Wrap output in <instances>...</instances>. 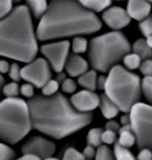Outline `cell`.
Listing matches in <instances>:
<instances>
[{"label":"cell","mask_w":152,"mask_h":160,"mask_svg":"<svg viewBox=\"0 0 152 160\" xmlns=\"http://www.w3.org/2000/svg\"><path fill=\"white\" fill-rule=\"evenodd\" d=\"M27 103L32 129L55 139H62L80 131L93 120L91 112H78L60 92L51 96L34 95Z\"/></svg>","instance_id":"obj_1"},{"label":"cell","mask_w":152,"mask_h":160,"mask_svg":"<svg viewBox=\"0 0 152 160\" xmlns=\"http://www.w3.org/2000/svg\"><path fill=\"white\" fill-rule=\"evenodd\" d=\"M101 27L99 18L80 1L53 0L40 18L36 35L39 41H47L91 34Z\"/></svg>","instance_id":"obj_2"},{"label":"cell","mask_w":152,"mask_h":160,"mask_svg":"<svg viewBox=\"0 0 152 160\" xmlns=\"http://www.w3.org/2000/svg\"><path fill=\"white\" fill-rule=\"evenodd\" d=\"M38 49L30 11L26 5L15 7L0 19V56L30 63L36 58Z\"/></svg>","instance_id":"obj_3"},{"label":"cell","mask_w":152,"mask_h":160,"mask_svg":"<svg viewBox=\"0 0 152 160\" xmlns=\"http://www.w3.org/2000/svg\"><path fill=\"white\" fill-rule=\"evenodd\" d=\"M131 51V46L123 32L113 31L90 40L89 60L95 71L108 73Z\"/></svg>","instance_id":"obj_4"},{"label":"cell","mask_w":152,"mask_h":160,"mask_svg":"<svg viewBox=\"0 0 152 160\" xmlns=\"http://www.w3.org/2000/svg\"><path fill=\"white\" fill-rule=\"evenodd\" d=\"M105 94L115 102L119 111L130 113L131 108L141 98L140 78L123 66H115L107 77Z\"/></svg>","instance_id":"obj_5"},{"label":"cell","mask_w":152,"mask_h":160,"mask_svg":"<svg viewBox=\"0 0 152 160\" xmlns=\"http://www.w3.org/2000/svg\"><path fill=\"white\" fill-rule=\"evenodd\" d=\"M32 129L29 106L22 98H6L0 102V139L14 145Z\"/></svg>","instance_id":"obj_6"},{"label":"cell","mask_w":152,"mask_h":160,"mask_svg":"<svg viewBox=\"0 0 152 160\" xmlns=\"http://www.w3.org/2000/svg\"><path fill=\"white\" fill-rule=\"evenodd\" d=\"M129 114L138 148H148L152 151V105L138 102Z\"/></svg>","instance_id":"obj_7"},{"label":"cell","mask_w":152,"mask_h":160,"mask_svg":"<svg viewBox=\"0 0 152 160\" xmlns=\"http://www.w3.org/2000/svg\"><path fill=\"white\" fill-rule=\"evenodd\" d=\"M22 79L37 88H42L52 78L50 65L43 58L33 59L21 68Z\"/></svg>","instance_id":"obj_8"},{"label":"cell","mask_w":152,"mask_h":160,"mask_svg":"<svg viewBox=\"0 0 152 160\" xmlns=\"http://www.w3.org/2000/svg\"><path fill=\"white\" fill-rule=\"evenodd\" d=\"M40 52L47 58V61L54 69V71L63 72L66 59L69 56L70 42L60 41L42 45L40 47Z\"/></svg>","instance_id":"obj_9"},{"label":"cell","mask_w":152,"mask_h":160,"mask_svg":"<svg viewBox=\"0 0 152 160\" xmlns=\"http://www.w3.org/2000/svg\"><path fill=\"white\" fill-rule=\"evenodd\" d=\"M56 151V144L49 139L33 136L28 138L22 146V153L23 155L34 156L40 160L51 158Z\"/></svg>","instance_id":"obj_10"},{"label":"cell","mask_w":152,"mask_h":160,"mask_svg":"<svg viewBox=\"0 0 152 160\" xmlns=\"http://www.w3.org/2000/svg\"><path fill=\"white\" fill-rule=\"evenodd\" d=\"M102 20L109 28L114 31H119L130 23L131 17L125 9L116 6H111L103 12Z\"/></svg>","instance_id":"obj_11"},{"label":"cell","mask_w":152,"mask_h":160,"mask_svg":"<svg viewBox=\"0 0 152 160\" xmlns=\"http://www.w3.org/2000/svg\"><path fill=\"white\" fill-rule=\"evenodd\" d=\"M70 102L81 112H90L99 104V95L93 91L81 90L72 95Z\"/></svg>","instance_id":"obj_12"},{"label":"cell","mask_w":152,"mask_h":160,"mask_svg":"<svg viewBox=\"0 0 152 160\" xmlns=\"http://www.w3.org/2000/svg\"><path fill=\"white\" fill-rule=\"evenodd\" d=\"M65 68L70 77L79 78L80 76L87 72L89 69V63L80 55L72 53L66 59Z\"/></svg>","instance_id":"obj_13"},{"label":"cell","mask_w":152,"mask_h":160,"mask_svg":"<svg viewBox=\"0 0 152 160\" xmlns=\"http://www.w3.org/2000/svg\"><path fill=\"white\" fill-rule=\"evenodd\" d=\"M151 11V5L149 1L143 0H130L127 3L126 12L131 17L137 21H142L148 17Z\"/></svg>","instance_id":"obj_14"},{"label":"cell","mask_w":152,"mask_h":160,"mask_svg":"<svg viewBox=\"0 0 152 160\" xmlns=\"http://www.w3.org/2000/svg\"><path fill=\"white\" fill-rule=\"evenodd\" d=\"M99 107L100 108L102 115L108 120H111V119L117 116L120 112L118 107L115 104V102L112 100H110L105 93L99 96Z\"/></svg>","instance_id":"obj_15"},{"label":"cell","mask_w":152,"mask_h":160,"mask_svg":"<svg viewBox=\"0 0 152 160\" xmlns=\"http://www.w3.org/2000/svg\"><path fill=\"white\" fill-rule=\"evenodd\" d=\"M118 133H119V138L116 142L120 146L129 148L136 143V138L132 132L131 124L121 127Z\"/></svg>","instance_id":"obj_16"},{"label":"cell","mask_w":152,"mask_h":160,"mask_svg":"<svg viewBox=\"0 0 152 160\" xmlns=\"http://www.w3.org/2000/svg\"><path fill=\"white\" fill-rule=\"evenodd\" d=\"M97 71H95L94 69L88 70L87 72L78 78V84L81 87L85 88V90L94 92L97 89Z\"/></svg>","instance_id":"obj_17"},{"label":"cell","mask_w":152,"mask_h":160,"mask_svg":"<svg viewBox=\"0 0 152 160\" xmlns=\"http://www.w3.org/2000/svg\"><path fill=\"white\" fill-rule=\"evenodd\" d=\"M131 50L133 53L138 55L141 60L152 59V50L147 45L145 39H138L132 45Z\"/></svg>","instance_id":"obj_18"},{"label":"cell","mask_w":152,"mask_h":160,"mask_svg":"<svg viewBox=\"0 0 152 160\" xmlns=\"http://www.w3.org/2000/svg\"><path fill=\"white\" fill-rule=\"evenodd\" d=\"M80 3L86 9L93 13L104 12L112 5V2L109 0H82Z\"/></svg>","instance_id":"obj_19"},{"label":"cell","mask_w":152,"mask_h":160,"mask_svg":"<svg viewBox=\"0 0 152 160\" xmlns=\"http://www.w3.org/2000/svg\"><path fill=\"white\" fill-rule=\"evenodd\" d=\"M27 7L29 8L30 11L32 12L33 15L36 18H41L46 13L48 9V4L45 0H30L27 1Z\"/></svg>","instance_id":"obj_20"},{"label":"cell","mask_w":152,"mask_h":160,"mask_svg":"<svg viewBox=\"0 0 152 160\" xmlns=\"http://www.w3.org/2000/svg\"><path fill=\"white\" fill-rule=\"evenodd\" d=\"M102 133L103 130L101 128H93L90 129L87 135V144L93 148H99L102 143Z\"/></svg>","instance_id":"obj_21"},{"label":"cell","mask_w":152,"mask_h":160,"mask_svg":"<svg viewBox=\"0 0 152 160\" xmlns=\"http://www.w3.org/2000/svg\"><path fill=\"white\" fill-rule=\"evenodd\" d=\"M114 155L116 160H137L129 148H123L117 142H116L114 146Z\"/></svg>","instance_id":"obj_22"},{"label":"cell","mask_w":152,"mask_h":160,"mask_svg":"<svg viewBox=\"0 0 152 160\" xmlns=\"http://www.w3.org/2000/svg\"><path fill=\"white\" fill-rule=\"evenodd\" d=\"M95 160H116L114 152L108 146L101 145L96 150Z\"/></svg>","instance_id":"obj_23"},{"label":"cell","mask_w":152,"mask_h":160,"mask_svg":"<svg viewBox=\"0 0 152 160\" xmlns=\"http://www.w3.org/2000/svg\"><path fill=\"white\" fill-rule=\"evenodd\" d=\"M123 65L125 66V68L128 70H133V69H137L140 68V63H141V59L140 57L132 53H129L127 54L124 58H123Z\"/></svg>","instance_id":"obj_24"},{"label":"cell","mask_w":152,"mask_h":160,"mask_svg":"<svg viewBox=\"0 0 152 160\" xmlns=\"http://www.w3.org/2000/svg\"><path fill=\"white\" fill-rule=\"evenodd\" d=\"M88 49V41L81 36H76L73 38L72 42V50L74 54L84 53Z\"/></svg>","instance_id":"obj_25"},{"label":"cell","mask_w":152,"mask_h":160,"mask_svg":"<svg viewBox=\"0 0 152 160\" xmlns=\"http://www.w3.org/2000/svg\"><path fill=\"white\" fill-rule=\"evenodd\" d=\"M3 94L7 96V98H15L20 94V87L17 83L11 82L6 84L2 88Z\"/></svg>","instance_id":"obj_26"},{"label":"cell","mask_w":152,"mask_h":160,"mask_svg":"<svg viewBox=\"0 0 152 160\" xmlns=\"http://www.w3.org/2000/svg\"><path fill=\"white\" fill-rule=\"evenodd\" d=\"M141 93L147 101L152 104V77H144L141 81Z\"/></svg>","instance_id":"obj_27"},{"label":"cell","mask_w":152,"mask_h":160,"mask_svg":"<svg viewBox=\"0 0 152 160\" xmlns=\"http://www.w3.org/2000/svg\"><path fill=\"white\" fill-rule=\"evenodd\" d=\"M139 29L141 32L144 37H149L152 35V15L146 17L144 20L140 21L139 23Z\"/></svg>","instance_id":"obj_28"},{"label":"cell","mask_w":152,"mask_h":160,"mask_svg":"<svg viewBox=\"0 0 152 160\" xmlns=\"http://www.w3.org/2000/svg\"><path fill=\"white\" fill-rule=\"evenodd\" d=\"M58 88H59V84L56 80H49L43 88H41L42 95L44 96H51V95H56L58 92Z\"/></svg>","instance_id":"obj_29"},{"label":"cell","mask_w":152,"mask_h":160,"mask_svg":"<svg viewBox=\"0 0 152 160\" xmlns=\"http://www.w3.org/2000/svg\"><path fill=\"white\" fill-rule=\"evenodd\" d=\"M62 160H85L82 153L74 148H68L65 151Z\"/></svg>","instance_id":"obj_30"},{"label":"cell","mask_w":152,"mask_h":160,"mask_svg":"<svg viewBox=\"0 0 152 160\" xmlns=\"http://www.w3.org/2000/svg\"><path fill=\"white\" fill-rule=\"evenodd\" d=\"M15 157V152L4 143H0V160H13Z\"/></svg>","instance_id":"obj_31"},{"label":"cell","mask_w":152,"mask_h":160,"mask_svg":"<svg viewBox=\"0 0 152 160\" xmlns=\"http://www.w3.org/2000/svg\"><path fill=\"white\" fill-rule=\"evenodd\" d=\"M9 78L13 80V82L18 83L20 80L22 79L21 78V68L18 65V63L14 62L13 64L10 65V69L8 71Z\"/></svg>","instance_id":"obj_32"},{"label":"cell","mask_w":152,"mask_h":160,"mask_svg":"<svg viewBox=\"0 0 152 160\" xmlns=\"http://www.w3.org/2000/svg\"><path fill=\"white\" fill-rule=\"evenodd\" d=\"M12 1L10 0H0V19L7 16L13 10Z\"/></svg>","instance_id":"obj_33"},{"label":"cell","mask_w":152,"mask_h":160,"mask_svg":"<svg viewBox=\"0 0 152 160\" xmlns=\"http://www.w3.org/2000/svg\"><path fill=\"white\" fill-rule=\"evenodd\" d=\"M61 88H62V91L66 94H72L76 91L77 85L74 80L66 78V79L61 84Z\"/></svg>","instance_id":"obj_34"},{"label":"cell","mask_w":152,"mask_h":160,"mask_svg":"<svg viewBox=\"0 0 152 160\" xmlns=\"http://www.w3.org/2000/svg\"><path fill=\"white\" fill-rule=\"evenodd\" d=\"M140 71L145 77H152V59H146L141 61Z\"/></svg>","instance_id":"obj_35"},{"label":"cell","mask_w":152,"mask_h":160,"mask_svg":"<svg viewBox=\"0 0 152 160\" xmlns=\"http://www.w3.org/2000/svg\"><path fill=\"white\" fill-rule=\"evenodd\" d=\"M101 138L102 142L107 144V145L115 144L116 142V133L109 131H103Z\"/></svg>","instance_id":"obj_36"},{"label":"cell","mask_w":152,"mask_h":160,"mask_svg":"<svg viewBox=\"0 0 152 160\" xmlns=\"http://www.w3.org/2000/svg\"><path fill=\"white\" fill-rule=\"evenodd\" d=\"M20 93L24 97H27L30 99L34 96V87L30 83H25L20 88Z\"/></svg>","instance_id":"obj_37"},{"label":"cell","mask_w":152,"mask_h":160,"mask_svg":"<svg viewBox=\"0 0 152 160\" xmlns=\"http://www.w3.org/2000/svg\"><path fill=\"white\" fill-rule=\"evenodd\" d=\"M82 155L84 157V158L87 160H91L92 158H95V155H96V149L95 148L91 147V146L87 145L85 147V148L83 149V152Z\"/></svg>","instance_id":"obj_38"},{"label":"cell","mask_w":152,"mask_h":160,"mask_svg":"<svg viewBox=\"0 0 152 160\" xmlns=\"http://www.w3.org/2000/svg\"><path fill=\"white\" fill-rule=\"evenodd\" d=\"M137 160H151L152 151L148 148H142L140 150L137 156Z\"/></svg>","instance_id":"obj_39"},{"label":"cell","mask_w":152,"mask_h":160,"mask_svg":"<svg viewBox=\"0 0 152 160\" xmlns=\"http://www.w3.org/2000/svg\"><path fill=\"white\" fill-rule=\"evenodd\" d=\"M120 125L119 123L114 121V120H110L108 121L107 123H106V126H105V130L106 131H112V132H115V133H117L119 132V130H120Z\"/></svg>","instance_id":"obj_40"},{"label":"cell","mask_w":152,"mask_h":160,"mask_svg":"<svg viewBox=\"0 0 152 160\" xmlns=\"http://www.w3.org/2000/svg\"><path fill=\"white\" fill-rule=\"evenodd\" d=\"M106 82H107V77H105V76L98 77V78H97V88L99 90H105Z\"/></svg>","instance_id":"obj_41"},{"label":"cell","mask_w":152,"mask_h":160,"mask_svg":"<svg viewBox=\"0 0 152 160\" xmlns=\"http://www.w3.org/2000/svg\"><path fill=\"white\" fill-rule=\"evenodd\" d=\"M10 69V64L5 59H0V74L8 73Z\"/></svg>","instance_id":"obj_42"},{"label":"cell","mask_w":152,"mask_h":160,"mask_svg":"<svg viewBox=\"0 0 152 160\" xmlns=\"http://www.w3.org/2000/svg\"><path fill=\"white\" fill-rule=\"evenodd\" d=\"M121 123L123 124V126L131 124V118L129 113H124L123 116L121 117Z\"/></svg>","instance_id":"obj_43"},{"label":"cell","mask_w":152,"mask_h":160,"mask_svg":"<svg viewBox=\"0 0 152 160\" xmlns=\"http://www.w3.org/2000/svg\"><path fill=\"white\" fill-rule=\"evenodd\" d=\"M66 79V75H65L64 72H60L58 73V77L56 78V81L58 82V84H62L65 80Z\"/></svg>","instance_id":"obj_44"},{"label":"cell","mask_w":152,"mask_h":160,"mask_svg":"<svg viewBox=\"0 0 152 160\" xmlns=\"http://www.w3.org/2000/svg\"><path fill=\"white\" fill-rule=\"evenodd\" d=\"M16 160H40L39 158H38L34 156H30V155H23L22 158H18Z\"/></svg>","instance_id":"obj_45"},{"label":"cell","mask_w":152,"mask_h":160,"mask_svg":"<svg viewBox=\"0 0 152 160\" xmlns=\"http://www.w3.org/2000/svg\"><path fill=\"white\" fill-rule=\"evenodd\" d=\"M146 43L152 50V35L146 38Z\"/></svg>","instance_id":"obj_46"},{"label":"cell","mask_w":152,"mask_h":160,"mask_svg":"<svg viewBox=\"0 0 152 160\" xmlns=\"http://www.w3.org/2000/svg\"><path fill=\"white\" fill-rule=\"evenodd\" d=\"M4 86H5V79H4V78L0 75V93H1L2 88H3Z\"/></svg>","instance_id":"obj_47"},{"label":"cell","mask_w":152,"mask_h":160,"mask_svg":"<svg viewBox=\"0 0 152 160\" xmlns=\"http://www.w3.org/2000/svg\"><path fill=\"white\" fill-rule=\"evenodd\" d=\"M44 160H59L58 159V158H46V159H44Z\"/></svg>","instance_id":"obj_48"},{"label":"cell","mask_w":152,"mask_h":160,"mask_svg":"<svg viewBox=\"0 0 152 160\" xmlns=\"http://www.w3.org/2000/svg\"><path fill=\"white\" fill-rule=\"evenodd\" d=\"M85 160H87V159H85Z\"/></svg>","instance_id":"obj_49"},{"label":"cell","mask_w":152,"mask_h":160,"mask_svg":"<svg viewBox=\"0 0 152 160\" xmlns=\"http://www.w3.org/2000/svg\"><path fill=\"white\" fill-rule=\"evenodd\" d=\"M151 160H152V159H151Z\"/></svg>","instance_id":"obj_50"}]
</instances>
